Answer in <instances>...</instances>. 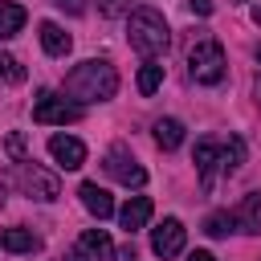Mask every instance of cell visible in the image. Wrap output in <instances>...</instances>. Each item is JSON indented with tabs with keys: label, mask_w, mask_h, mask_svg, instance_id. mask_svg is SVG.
Here are the masks:
<instances>
[{
	"label": "cell",
	"mask_w": 261,
	"mask_h": 261,
	"mask_svg": "<svg viewBox=\"0 0 261 261\" xmlns=\"http://www.w3.org/2000/svg\"><path fill=\"white\" fill-rule=\"evenodd\" d=\"M118 94V69L102 57H90L82 65H73L65 73V98L77 102V106H90V102H106Z\"/></svg>",
	"instance_id": "obj_1"
},
{
	"label": "cell",
	"mask_w": 261,
	"mask_h": 261,
	"mask_svg": "<svg viewBox=\"0 0 261 261\" xmlns=\"http://www.w3.org/2000/svg\"><path fill=\"white\" fill-rule=\"evenodd\" d=\"M126 41H130L135 53H143L147 61H155L159 53H167L171 29H167V20H163L155 8H135L130 20H126Z\"/></svg>",
	"instance_id": "obj_2"
},
{
	"label": "cell",
	"mask_w": 261,
	"mask_h": 261,
	"mask_svg": "<svg viewBox=\"0 0 261 261\" xmlns=\"http://www.w3.org/2000/svg\"><path fill=\"white\" fill-rule=\"evenodd\" d=\"M188 73L200 86H216L224 77V49H220V41H212V37L196 41L188 49Z\"/></svg>",
	"instance_id": "obj_3"
},
{
	"label": "cell",
	"mask_w": 261,
	"mask_h": 261,
	"mask_svg": "<svg viewBox=\"0 0 261 261\" xmlns=\"http://www.w3.org/2000/svg\"><path fill=\"white\" fill-rule=\"evenodd\" d=\"M82 118V106L77 102H69L65 94H57V90H41L37 94V102H33V122H41V126H49V122H77Z\"/></svg>",
	"instance_id": "obj_4"
},
{
	"label": "cell",
	"mask_w": 261,
	"mask_h": 261,
	"mask_svg": "<svg viewBox=\"0 0 261 261\" xmlns=\"http://www.w3.org/2000/svg\"><path fill=\"white\" fill-rule=\"evenodd\" d=\"M16 171H20V188H24L33 200H45V204H49V200H57V196H61L57 175H53V171H45L41 163H33V159H29V163H16Z\"/></svg>",
	"instance_id": "obj_5"
},
{
	"label": "cell",
	"mask_w": 261,
	"mask_h": 261,
	"mask_svg": "<svg viewBox=\"0 0 261 261\" xmlns=\"http://www.w3.org/2000/svg\"><path fill=\"white\" fill-rule=\"evenodd\" d=\"M102 167H106L122 188H143V184H147V171L135 163V155H130L122 143H114V147L106 151V163H102Z\"/></svg>",
	"instance_id": "obj_6"
},
{
	"label": "cell",
	"mask_w": 261,
	"mask_h": 261,
	"mask_svg": "<svg viewBox=\"0 0 261 261\" xmlns=\"http://www.w3.org/2000/svg\"><path fill=\"white\" fill-rule=\"evenodd\" d=\"M184 224L175 220V216H167V220H159L155 228H151V249H155V257H179L184 253Z\"/></svg>",
	"instance_id": "obj_7"
},
{
	"label": "cell",
	"mask_w": 261,
	"mask_h": 261,
	"mask_svg": "<svg viewBox=\"0 0 261 261\" xmlns=\"http://www.w3.org/2000/svg\"><path fill=\"white\" fill-rule=\"evenodd\" d=\"M49 155H53L65 171H77V167L86 163V143L73 139V135H53V139H49Z\"/></svg>",
	"instance_id": "obj_8"
},
{
	"label": "cell",
	"mask_w": 261,
	"mask_h": 261,
	"mask_svg": "<svg viewBox=\"0 0 261 261\" xmlns=\"http://www.w3.org/2000/svg\"><path fill=\"white\" fill-rule=\"evenodd\" d=\"M192 163H196V171H200V184H204V188H212V179H216V163H220V143L200 139V143H196Z\"/></svg>",
	"instance_id": "obj_9"
},
{
	"label": "cell",
	"mask_w": 261,
	"mask_h": 261,
	"mask_svg": "<svg viewBox=\"0 0 261 261\" xmlns=\"http://www.w3.org/2000/svg\"><path fill=\"white\" fill-rule=\"evenodd\" d=\"M77 196H82V204H86L90 216H98V220H110V216H114V200H110L106 188H98V184H82Z\"/></svg>",
	"instance_id": "obj_10"
},
{
	"label": "cell",
	"mask_w": 261,
	"mask_h": 261,
	"mask_svg": "<svg viewBox=\"0 0 261 261\" xmlns=\"http://www.w3.org/2000/svg\"><path fill=\"white\" fill-rule=\"evenodd\" d=\"M147 220H151V200H147V196H130V200L118 208V224H122L126 232H139Z\"/></svg>",
	"instance_id": "obj_11"
},
{
	"label": "cell",
	"mask_w": 261,
	"mask_h": 261,
	"mask_svg": "<svg viewBox=\"0 0 261 261\" xmlns=\"http://www.w3.org/2000/svg\"><path fill=\"white\" fill-rule=\"evenodd\" d=\"M232 220H237L241 232H261V192H249V196L237 204Z\"/></svg>",
	"instance_id": "obj_12"
},
{
	"label": "cell",
	"mask_w": 261,
	"mask_h": 261,
	"mask_svg": "<svg viewBox=\"0 0 261 261\" xmlns=\"http://www.w3.org/2000/svg\"><path fill=\"white\" fill-rule=\"evenodd\" d=\"M82 249L94 257V261H114L118 253H114V241L106 237V228H86L82 232Z\"/></svg>",
	"instance_id": "obj_13"
},
{
	"label": "cell",
	"mask_w": 261,
	"mask_h": 261,
	"mask_svg": "<svg viewBox=\"0 0 261 261\" xmlns=\"http://www.w3.org/2000/svg\"><path fill=\"white\" fill-rule=\"evenodd\" d=\"M69 45H73V41H69V33H65L61 24H53V20H45V24H41V49H45L49 57H65V53H69Z\"/></svg>",
	"instance_id": "obj_14"
},
{
	"label": "cell",
	"mask_w": 261,
	"mask_h": 261,
	"mask_svg": "<svg viewBox=\"0 0 261 261\" xmlns=\"http://www.w3.org/2000/svg\"><path fill=\"white\" fill-rule=\"evenodd\" d=\"M24 20H29V12H24L20 4H12V0H0V41L16 37V33L24 29Z\"/></svg>",
	"instance_id": "obj_15"
},
{
	"label": "cell",
	"mask_w": 261,
	"mask_h": 261,
	"mask_svg": "<svg viewBox=\"0 0 261 261\" xmlns=\"http://www.w3.org/2000/svg\"><path fill=\"white\" fill-rule=\"evenodd\" d=\"M245 155H249V151H245V139L232 135V139L220 147V171H224V175H237V171L245 167Z\"/></svg>",
	"instance_id": "obj_16"
},
{
	"label": "cell",
	"mask_w": 261,
	"mask_h": 261,
	"mask_svg": "<svg viewBox=\"0 0 261 261\" xmlns=\"http://www.w3.org/2000/svg\"><path fill=\"white\" fill-rule=\"evenodd\" d=\"M0 245L8 249V253H37L41 249V241H37V232H29V228H4V237H0Z\"/></svg>",
	"instance_id": "obj_17"
},
{
	"label": "cell",
	"mask_w": 261,
	"mask_h": 261,
	"mask_svg": "<svg viewBox=\"0 0 261 261\" xmlns=\"http://www.w3.org/2000/svg\"><path fill=\"white\" fill-rule=\"evenodd\" d=\"M155 143H159L163 151H175V147L184 143V122H179V118H159V122H155Z\"/></svg>",
	"instance_id": "obj_18"
},
{
	"label": "cell",
	"mask_w": 261,
	"mask_h": 261,
	"mask_svg": "<svg viewBox=\"0 0 261 261\" xmlns=\"http://www.w3.org/2000/svg\"><path fill=\"white\" fill-rule=\"evenodd\" d=\"M159 86H163V65L147 61V65L139 69V94H147V98H151V94H155Z\"/></svg>",
	"instance_id": "obj_19"
},
{
	"label": "cell",
	"mask_w": 261,
	"mask_h": 261,
	"mask_svg": "<svg viewBox=\"0 0 261 261\" xmlns=\"http://www.w3.org/2000/svg\"><path fill=\"white\" fill-rule=\"evenodd\" d=\"M232 228H237L232 212H212V216L204 220V232H208V237H228Z\"/></svg>",
	"instance_id": "obj_20"
},
{
	"label": "cell",
	"mask_w": 261,
	"mask_h": 261,
	"mask_svg": "<svg viewBox=\"0 0 261 261\" xmlns=\"http://www.w3.org/2000/svg\"><path fill=\"white\" fill-rule=\"evenodd\" d=\"M0 77H4L8 86H20V82H24V65H20L16 57H8V53H0Z\"/></svg>",
	"instance_id": "obj_21"
},
{
	"label": "cell",
	"mask_w": 261,
	"mask_h": 261,
	"mask_svg": "<svg viewBox=\"0 0 261 261\" xmlns=\"http://www.w3.org/2000/svg\"><path fill=\"white\" fill-rule=\"evenodd\" d=\"M4 147H8V155H12V163H29V155H24V135H8L4 139Z\"/></svg>",
	"instance_id": "obj_22"
},
{
	"label": "cell",
	"mask_w": 261,
	"mask_h": 261,
	"mask_svg": "<svg viewBox=\"0 0 261 261\" xmlns=\"http://www.w3.org/2000/svg\"><path fill=\"white\" fill-rule=\"evenodd\" d=\"M130 8V0H98V12L102 16H122Z\"/></svg>",
	"instance_id": "obj_23"
},
{
	"label": "cell",
	"mask_w": 261,
	"mask_h": 261,
	"mask_svg": "<svg viewBox=\"0 0 261 261\" xmlns=\"http://www.w3.org/2000/svg\"><path fill=\"white\" fill-rule=\"evenodd\" d=\"M53 4H57V8H65L69 16H77V12H86V4H82V0H53Z\"/></svg>",
	"instance_id": "obj_24"
},
{
	"label": "cell",
	"mask_w": 261,
	"mask_h": 261,
	"mask_svg": "<svg viewBox=\"0 0 261 261\" xmlns=\"http://www.w3.org/2000/svg\"><path fill=\"white\" fill-rule=\"evenodd\" d=\"M188 8H192L196 16H208V12H212V0H188Z\"/></svg>",
	"instance_id": "obj_25"
},
{
	"label": "cell",
	"mask_w": 261,
	"mask_h": 261,
	"mask_svg": "<svg viewBox=\"0 0 261 261\" xmlns=\"http://www.w3.org/2000/svg\"><path fill=\"white\" fill-rule=\"evenodd\" d=\"M65 261H94V257H90V253L77 245V249H69V253H65Z\"/></svg>",
	"instance_id": "obj_26"
},
{
	"label": "cell",
	"mask_w": 261,
	"mask_h": 261,
	"mask_svg": "<svg viewBox=\"0 0 261 261\" xmlns=\"http://www.w3.org/2000/svg\"><path fill=\"white\" fill-rule=\"evenodd\" d=\"M184 261H216V257H212V253H208V249H196V253H188V257H184Z\"/></svg>",
	"instance_id": "obj_27"
},
{
	"label": "cell",
	"mask_w": 261,
	"mask_h": 261,
	"mask_svg": "<svg viewBox=\"0 0 261 261\" xmlns=\"http://www.w3.org/2000/svg\"><path fill=\"white\" fill-rule=\"evenodd\" d=\"M253 94H257V106H261V82H257V86H253Z\"/></svg>",
	"instance_id": "obj_28"
},
{
	"label": "cell",
	"mask_w": 261,
	"mask_h": 261,
	"mask_svg": "<svg viewBox=\"0 0 261 261\" xmlns=\"http://www.w3.org/2000/svg\"><path fill=\"white\" fill-rule=\"evenodd\" d=\"M253 20H257V24H261V8H253Z\"/></svg>",
	"instance_id": "obj_29"
},
{
	"label": "cell",
	"mask_w": 261,
	"mask_h": 261,
	"mask_svg": "<svg viewBox=\"0 0 261 261\" xmlns=\"http://www.w3.org/2000/svg\"><path fill=\"white\" fill-rule=\"evenodd\" d=\"M0 208H4V184H0Z\"/></svg>",
	"instance_id": "obj_30"
},
{
	"label": "cell",
	"mask_w": 261,
	"mask_h": 261,
	"mask_svg": "<svg viewBox=\"0 0 261 261\" xmlns=\"http://www.w3.org/2000/svg\"><path fill=\"white\" fill-rule=\"evenodd\" d=\"M257 61H261V45H257Z\"/></svg>",
	"instance_id": "obj_31"
}]
</instances>
